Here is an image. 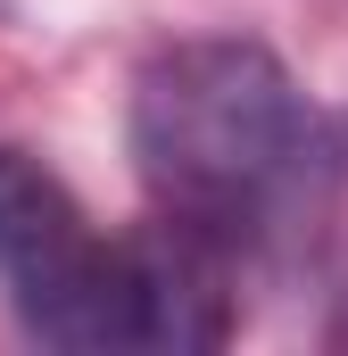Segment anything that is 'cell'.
<instances>
[{
	"label": "cell",
	"mask_w": 348,
	"mask_h": 356,
	"mask_svg": "<svg viewBox=\"0 0 348 356\" xmlns=\"http://www.w3.org/2000/svg\"><path fill=\"white\" fill-rule=\"evenodd\" d=\"M0 290L42 348L67 356H191L232 340L224 257L182 224L100 232L42 158L0 141Z\"/></svg>",
	"instance_id": "cell-2"
},
{
	"label": "cell",
	"mask_w": 348,
	"mask_h": 356,
	"mask_svg": "<svg viewBox=\"0 0 348 356\" xmlns=\"http://www.w3.org/2000/svg\"><path fill=\"white\" fill-rule=\"evenodd\" d=\"M133 166L158 216L224 266L299 241L340 182V133L299 75L249 33H191L133 75Z\"/></svg>",
	"instance_id": "cell-1"
}]
</instances>
